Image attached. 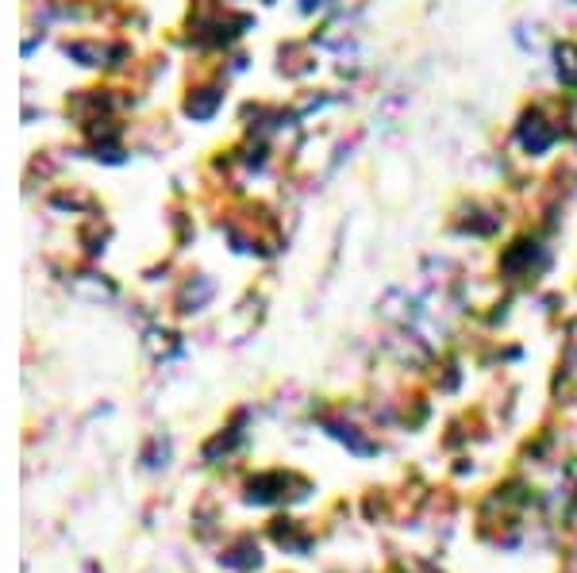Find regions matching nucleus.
I'll use <instances>...</instances> for the list:
<instances>
[{"mask_svg": "<svg viewBox=\"0 0 577 573\" xmlns=\"http://www.w3.org/2000/svg\"><path fill=\"white\" fill-rule=\"evenodd\" d=\"M224 108V85H197L185 97V116L189 120H212Z\"/></svg>", "mask_w": 577, "mask_h": 573, "instance_id": "f03ea898", "label": "nucleus"}, {"mask_svg": "<svg viewBox=\"0 0 577 573\" xmlns=\"http://www.w3.org/2000/svg\"><path fill=\"white\" fill-rule=\"evenodd\" d=\"M331 0H301V12L304 16H312V12H324Z\"/></svg>", "mask_w": 577, "mask_h": 573, "instance_id": "20e7f679", "label": "nucleus"}, {"mask_svg": "<svg viewBox=\"0 0 577 573\" xmlns=\"http://www.w3.org/2000/svg\"><path fill=\"white\" fill-rule=\"evenodd\" d=\"M554 74L562 81V89L577 93V43H558L554 47Z\"/></svg>", "mask_w": 577, "mask_h": 573, "instance_id": "7ed1b4c3", "label": "nucleus"}, {"mask_svg": "<svg viewBox=\"0 0 577 573\" xmlns=\"http://www.w3.org/2000/svg\"><path fill=\"white\" fill-rule=\"evenodd\" d=\"M512 139H516V147L524 150L527 158H543V154H551L554 143L562 139V120H551L539 104H535V108H524V116L516 120Z\"/></svg>", "mask_w": 577, "mask_h": 573, "instance_id": "f257e3e1", "label": "nucleus"}]
</instances>
